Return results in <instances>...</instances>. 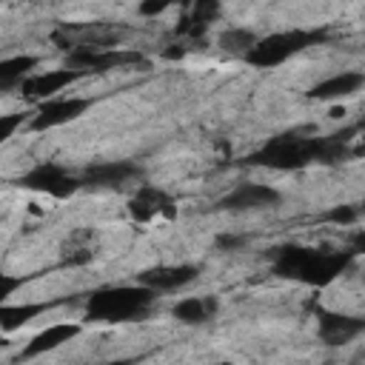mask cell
<instances>
[{
    "label": "cell",
    "mask_w": 365,
    "mask_h": 365,
    "mask_svg": "<svg viewBox=\"0 0 365 365\" xmlns=\"http://www.w3.org/2000/svg\"><path fill=\"white\" fill-rule=\"evenodd\" d=\"M362 83H365V77H362L359 71H342V74H334V77H328V80L317 83V86L308 91V97H311V100H336V97H351V94H356V91L362 88Z\"/></svg>",
    "instance_id": "obj_17"
},
{
    "label": "cell",
    "mask_w": 365,
    "mask_h": 365,
    "mask_svg": "<svg viewBox=\"0 0 365 365\" xmlns=\"http://www.w3.org/2000/svg\"><path fill=\"white\" fill-rule=\"evenodd\" d=\"M282 194L274 185H262V182H240L234 191H228L217 205L225 211H257V208H271L279 205Z\"/></svg>",
    "instance_id": "obj_10"
},
{
    "label": "cell",
    "mask_w": 365,
    "mask_h": 365,
    "mask_svg": "<svg viewBox=\"0 0 365 365\" xmlns=\"http://www.w3.org/2000/svg\"><path fill=\"white\" fill-rule=\"evenodd\" d=\"M80 77H86V71L80 68H51V71H37V74H29L20 80V94L29 97V100H48V97H57L63 88H68L71 83H77Z\"/></svg>",
    "instance_id": "obj_8"
},
{
    "label": "cell",
    "mask_w": 365,
    "mask_h": 365,
    "mask_svg": "<svg viewBox=\"0 0 365 365\" xmlns=\"http://www.w3.org/2000/svg\"><path fill=\"white\" fill-rule=\"evenodd\" d=\"M351 134H356V125L328 134V137H305L302 131H285V134L262 143L257 151H251L248 163L274 168V171H294V168H302L311 163H325V165L342 163V160L354 157V151L348 148Z\"/></svg>",
    "instance_id": "obj_1"
},
{
    "label": "cell",
    "mask_w": 365,
    "mask_h": 365,
    "mask_svg": "<svg viewBox=\"0 0 365 365\" xmlns=\"http://www.w3.org/2000/svg\"><path fill=\"white\" fill-rule=\"evenodd\" d=\"M26 114H0V143H6L20 125H23Z\"/></svg>",
    "instance_id": "obj_23"
},
{
    "label": "cell",
    "mask_w": 365,
    "mask_h": 365,
    "mask_svg": "<svg viewBox=\"0 0 365 365\" xmlns=\"http://www.w3.org/2000/svg\"><path fill=\"white\" fill-rule=\"evenodd\" d=\"M68 68H80L86 74H103L114 68H148L151 60L137 48H91V46H74L66 57Z\"/></svg>",
    "instance_id": "obj_5"
},
{
    "label": "cell",
    "mask_w": 365,
    "mask_h": 365,
    "mask_svg": "<svg viewBox=\"0 0 365 365\" xmlns=\"http://www.w3.org/2000/svg\"><path fill=\"white\" fill-rule=\"evenodd\" d=\"M356 251H331V248H302V245H285L277 248L274 257V274L285 277V279H297L314 288H322L328 282H334L351 262H354Z\"/></svg>",
    "instance_id": "obj_2"
},
{
    "label": "cell",
    "mask_w": 365,
    "mask_h": 365,
    "mask_svg": "<svg viewBox=\"0 0 365 365\" xmlns=\"http://www.w3.org/2000/svg\"><path fill=\"white\" fill-rule=\"evenodd\" d=\"M325 222H334V225H354L359 220V208L356 205H334L331 211L322 214Z\"/></svg>",
    "instance_id": "obj_21"
},
{
    "label": "cell",
    "mask_w": 365,
    "mask_h": 365,
    "mask_svg": "<svg viewBox=\"0 0 365 365\" xmlns=\"http://www.w3.org/2000/svg\"><path fill=\"white\" fill-rule=\"evenodd\" d=\"M37 57L34 54H14V57H6L0 60V91L11 88V86H20L23 77L31 74V68H37Z\"/></svg>",
    "instance_id": "obj_19"
},
{
    "label": "cell",
    "mask_w": 365,
    "mask_h": 365,
    "mask_svg": "<svg viewBox=\"0 0 365 365\" xmlns=\"http://www.w3.org/2000/svg\"><path fill=\"white\" fill-rule=\"evenodd\" d=\"M157 291L148 285H108L97 288L86 299V319L88 322H134L148 317Z\"/></svg>",
    "instance_id": "obj_3"
},
{
    "label": "cell",
    "mask_w": 365,
    "mask_h": 365,
    "mask_svg": "<svg viewBox=\"0 0 365 365\" xmlns=\"http://www.w3.org/2000/svg\"><path fill=\"white\" fill-rule=\"evenodd\" d=\"M128 214H131V220H137V222H148V220H154V217H174L177 214V202H174V197L168 194V191H163V188H157V185H140L134 194H131V200H128Z\"/></svg>",
    "instance_id": "obj_11"
},
{
    "label": "cell",
    "mask_w": 365,
    "mask_h": 365,
    "mask_svg": "<svg viewBox=\"0 0 365 365\" xmlns=\"http://www.w3.org/2000/svg\"><path fill=\"white\" fill-rule=\"evenodd\" d=\"M0 3H3V0H0Z\"/></svg>",
    "instance_id": "obj_26"
},
{
    "label": "cell",
    "mask_w": 365,
    "mask_h": 365,
    "mask_svg": "<svg viewBox=\"0 0 365 365\" xmlns=\"http://www.w3.org/2000/svg\"><path fill=\"white\" fill-rule=\"evenodd\" d=\"M217 314V299L214 297H185L171 305V317L180 319L182 325H202Z\"/></svg>",
    "instance_id": "obj_18"
},
{
    "label": "cell",
    "mask_w": 365,
    "mask_h": 365,
    "mask_svg": "<svg viewBox=\"0 0 365 365\" xmlns=\"http://www.w3.org/2000/svg\"><path fill=\"white\" fill-rule=\"evenodd\" d=\"M317 322H319V339L325 345H345L365 331V319L348 317V314H334V311H319Z\"/></svg>",
    "instance_id": "obj_12"
},
{
    "label": "cell",
    "mask_w": 365,
    "mask_h": 365,
    "mask_svg": "<svg viewBox=\"0 0 365 365\" xmlns=\"http://www.w3.org/2000/svg\"><path fill=\"white\" fill-rule=\"evenodd\" d=\"M254 43H257V34H254L251 29H242V26L225 29V31L220 34V40H217V46H220L225 54H234V57H245Z\"/></svg>",
    "instance_id": "obj_20"
},
{
    "label": "cell",
    "mask_w": 365,
    "mask_h": 365,
    "mask_svg": "<svg viewBox=\"0 0 365 365\" xmlns=\"http://www.w3.org/2000/svg\"><path fill=\"white\" fill-rule=\"evenodd\" d=\"M63 302H71V299H51V302H23V305H0V331L11 334L23 325H29L31 319H37L40 314H46L48 308H57Z\"/></svg>",
    "instance_id": "obj_16"
},
{
    "label": "cell",
    "mask_w": 365,
    "mask_h": 365,
    "mask_svg": "<svg viewBox=\"0 0 365 365\" xmlns=\"http://www.w3.org/2000/svg\"><path fill=\"white\" fill-rule=\"evenodd\" d=\"M77 334H80V325H74V322H57V325H48V328H43L40 334H34V336L29 339V345L20 351L17 359H31V356L48 354V351L60 348L63 342L74 339Z\"/></svg>",
    "instance_id": "obj_14"
},
{
    "label": "cell",
    "mask_w": 365,
    "mask_h": 365,
    "mask_svg": "<svg viewBox=\"0 0 365 365\" xmlns=\"http://www.w3.org/2000/svg\"><path fill=\"white\" fill-rule=\"evenodd\" d=\"M328 40L325 29H288V31H277L268 37H257V43L248 48L245 60L257 68H274L282 66L285 60H291L294 54L319 46Z\"/></svg>",
    "instance_id": "obj_4"
},
{
    "label": "cell",
    "mask_w": 365,
    "mask_h": 365,
    "mask_svg": "<svg viewBox=\"0 0 365 365\" xmlns=\"http://www.w3.org/2000/svg\"><path fill=\"white\" fill-rule=\"evenodd\" d=\"M188 6H191V11L180 20V26L174 31L182 37L200 40L205 34V29L220 17V0H191Z\"/></svg>",
    "instance_id": "obj_15"
},
{
    "label": "cell",
    "mask_w": 365,
    "mask_h": 365,
    "mask_svg": "<svg viewBox=\"0 0 365 365\" xmlns=\"http://www.w3.org/2000/svg\"><path fill=\"white\" fill-rule=\"evenodd\" d=\"M174 3H182V6H188L191 0H143L140 6H137V14H143V17H157V14H163L168 6H174Z\"/></svg>",
    "instance_id": "obj_22"
},
{
    "label": "cell",
    "mask_w": 365,
    "mask_h": 365,
    "mask_svg": "<svg viewBox=\"0 0 365 365\" xmlns=\"http://www.w3.org/2000/svg\"><path fill=\"white\" fill-rule=\"evenodd\" d=\"M26 282V277H17V274H0V305Z\"/></svg>",
    "instance_id": "obj_24"
},
{
    "label": "cell",
    "mask_w": 365,
    "mask_h": 365,
    "mask_svg": "<svg viewBox=\"0 0 365 365\" xmlns=\"http://www.w3.org/2000/svg\"><path fill=\"white\" fill-rule=\"evenodd\" d=\"M134 180H143V168L131 160H108V163H94L83 171L80 182L91 188H123Z\"/></svg>",
    "instance_id": "obj_9"
},
{
    "label": "cell",
    "mask_w": 365,
    "mask_h": 365,
    "mask_svg": "<svg viewBox=\"0 0 365 365\" xmlns=\"http://www.w3.org/2000/svg\"><path fill=\"white\" fill-rule=\"evenodd\" d=\"M91 106H94V100H88V97H48V100H40V106L31 114V123L29 125L34 131H48V128L74 123Z\"/></svg>",
    "instance_id": "obj_7"
},
{
    "label": "cell",
    "mask_w": 365,
    "mask_h": 365,
    "mask_svg": "<svg viewBox=\"0 0 365 365\" xmlns=\"http://www.w3.org/2000/svg\"><path fill=\"white\" fill-rule=\"evenodd\" d=\"M17 185H23V188H29V191L48 194V197H54V200H66V197H71L77 188H83L80 177L68 174L66 165L48 163V160H46V163H37L34 168H29V171L17 180Z\"/></svg>",
    "instance_id": "obj_6"
},
{
    "label": "cell",
    "mask_w": 365,
    "mask_h": 365,
    "mask_svg": "<svg viewBox=\"0 0 365 365\" xmlns=\"http://www.w3.org/2000/svg\"><path fill=\"white\" fill-rule=\"evenodd\" d=\"M242 245H245V237L242 234H220L217 237V248H222V251H237Z\"/></svg>",
    "instance_id": "obj_25"
},
{
    "label": "cell",
    "mask_w": 365,
    "mask_h": 365,
    "mask_svg": "<svg viewBox=\"0 0 365 365\" xmlns=\"http://www.w3.org/2000/svg\"><path fill=\"white\" fill-rule=\"evenodd\" d=\"M197 274H200L197 265H157V268H145L143 274H137V282L148 285L160 294V291H177L182 285L194 282Z\"/></svg>",
    "instance_id": "obj_13"
}]
</instances>
